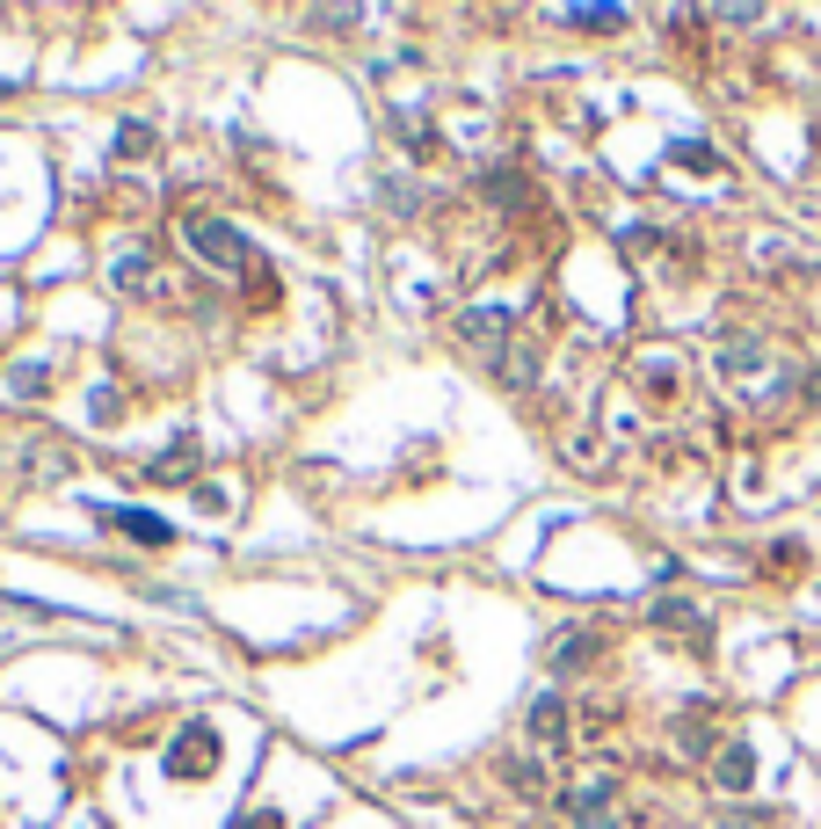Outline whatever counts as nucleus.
I'll return each instance as SVG.
<instances>
[{
	"label": "nucleus",
	"instance_id": "obj_1",
	"mask_svg": "<svg viewBox=\"0 0 821 829\" xmlns=\"http://www.w3.org/2000/svg\"><path fill=\"white\" fill-rule=\"evenodd\" d=\"M182 241H190L196 255L218 269V277H255V269H262V255H255V247H247L226 219H204V212H190V219H182Z\"/></svg>",
	"mask_w": 821,
	"mask_h": 829
},
{
	"label": "nucleus",
	"instance_id": "obj_2",
	"mask_svg": "<svg viewBox=\"0 0 821 829\" xmlns=\"http://www.w3.org/2000/svg\"><path fill=\"white\" fill-rule=\"evenodd\" d=\"M654 626H669V634H683V640H713V618H705V604H683V597L654 604Z\"/></svg>",
	"mask_w": 821,
	"mask_h": 829
},
{
	"label": "nucleus",
	"instance_id": "obj_3",
	"mask_svg": "<svg viewBox=\"0 0 821 829\" xmlns=\"http://www.w3.org/2000/svg\"><path fill=\"white\" fill-rule=\"evenodd\" d=\"M502 335H509V314H495V306H480V314L459 320V342H473L480 357H495V349H502Z\"/></svg>",
	"mask_w": 821,
	"mask_h": 829
},
{
	"label": "nucleus",
	"instance_id": "obj_4",
	"mask_svg": "<svg viewBox=\"0 0 821 829\" xmlns=\"http://www.w3.org/2000/svg\"><path fill=\"white\" fill-rule=\"evenodd\" d=\"M102 524H117V532L145 538V546H161V538H168V524H161V516H145V510H102Z\"/></svg>",
	"mask_w": 821,
	"mask_h": 829
},
{
	"label": "nucleus",
	"instance_id": "obj_5",
	"mask_svg": "<svg viewBox=\"0 0 821 829\" xmlns=\"http://www.w3.org/2000/svg\"><path fill=\"white\" fill-rule=\"evenodd\" d=\"M190 473H196V444H175L153 459V481H190Z\"/></svg>",
	"mask_w": 821,
	"mask_h": 829
},
{
	"label": "nucleus",
	"instance_id": "obj_6",
	"mask_svg": "<svg viewBox=\"0 0 821 829\" xmlns=\"http://www.w3.org/2000/svg\"><path fill=\"white\" fill-rule=\"evenodd\" d=\"M560 728H567V706H560V699H538V706H531V735H538V742H560Z\"/></svg>",
	"mask_w": 821,
	"mask_h": 829
},
{
	"label": "nucleus",
	"instance_id": "obj_7",
	"mask_svg": "<svg viewBox=\"0 0 821 829\" xmlns=\"http://www.w3.org/2000/svg\"><path fill=\"white\" fill-rule=\"evenodd\" d=\"M211 756H218V742L204 728H190V742H182V756H175V764H182V771H211Z\"/></svg>",
	"mask_w": 821,
	"mask_h": 829
},
{
	"label": "nucleus",
	"instance_id": "obj_8",
	"mask_svg": "<svg viewBox=\"0 0 821 829\" xmlns=\"http://www.w3.org/2000/svg\"><path fill=\"white\" fill-rule=\"evenodd\" d=\"M749 771H756V756L742 750V742H734V750L720 756V786H749Z\"/></svg>",
	"mask_w": 821,
	"mask_h": 829
},
{
	"label": "nucleus",
	"instance_id": "obj_9",
	"mask_svg": "<svg viewBox=\"0 0 821 829\" xmlns=\"http://www.w3.org/2000/svg\"><path fill=\"white\" fill-rule=\"evenodd\" d=\"M567 23H581V29H618V23H626V8H567Z\"/></svg>",
	"mask_w": 821,
	"mask_h": 829
},
{
	"label": "nucleus",
	"instance_id": "obj_10",
	"mask_svg": "<svg viewBox=\"0 0 821 829\" xmlns=\"http://www.w3.org/2000/svg\"><path fill=\"white\" fill-rule=\"evenodd\" d=\"M117 146H124V153H131V161H139V153H145V146H153V131H145V124H124V131H117Z\"/></svg>",
	"mask_w": 821,
	"mask_h": 829
},
{
	"label": "nucleus",
	"instance_id": "obj_11",
	"mask_svg": "<svg viewBox=\"0 0 821 829\" xmlns=\"http://www.w3.org/2000/svg\"><path fill=\"white\" fill-rule=\"evenodd\" d=\"M596 655V640H560V669H575V662Z\"/></svg>",
	"mask_w": 821,
	"mask_h": 829
},
{
	"label": "nucleus",
	"instance_id": "obj_12",
	"mask_svg": "<svg viewBox=\"0 0 821 829\" xmlns=\"http://www.w3.org/2000/svg\"><path fill=\"white\" fill-rule=\"evenodd\" d=\"M807 400H814V408H821V371H814V379H807Z\"/></svg>",
	"mask_w": 821,
	"mask_h": 829
},
{
	"label": "nucleus",
	"instance_id": "obj_13",
	"mask_svg": "<svg viewBox=\"0 0 821 829\" xmlns=\"http://www.w3.org/2000/svg\"><path fill=\"white\" fill-rule=\"evenodd\" d=\"M247 829H277V815H255V822H247Z\"/></svg>",
	"mask_w": 821,
	"mask_h": 829
}]
</instances>
